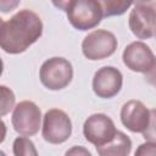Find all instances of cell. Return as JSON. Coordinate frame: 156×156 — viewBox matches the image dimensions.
Returning a JSON list of instances; mask_svg holds the SVG:
<instances>
[{
  "instance_id": "cell-1",
  "label": "cell",
  "mask_w": 156,
  "mask_h": 156,
  "mask_svg": "<svg viewBox=\"0 0 156 156\" xmlns=\"http://www.w3.org/2000/svg\"><path fill=\"white\" fill-rule=\"evenodd\" d=\"M43 34V22L32 10L24 9L2 23L0 48L11 55L24 52Z\"/></svg>"
},
{
  "instance_id": "cell-2",
  "label": "cell",
  "mask_w": 156,
  "mask_h": 156,
  "mask_svg": "<svg viewBox=\"0 0 156 156\" xmlns=\"http://www.w3.org/2000/svg\"><path fill=\"white\" fill-rule=\"evenodd\" d=\"M54 5L61 7L68 22L78 30H88L95 28L102 20V9L98 0H68L54 1Z\"/></svg>"
},
{
  "instance_id": "cell-3",
  "label": "cell",
  "mask_w": 156,
  "mask_h": 156,
  "mask_svg": "<svg viewBox=\"0 0 156 156\" xmlns=\"http://www.w3.org/2000/svg\"><path fill=\"white\" fill-rule=\"evenodd\" d=\"M154 110H149L139 100H129L121 108L122 124L133 133H141L147 141H155Z\"/></svg>"
},
{
  "instance_id": "cell-4",
  "label": "cell",
  "mask_w": 156,
  "mask_h": 156,
  "mask_svg": "<svg viewBox=\"0 0 156 156\" xmlns=\"http://www.w3.org/2000/svg\"><path fill=\"white\" fill-rule=\"evenodd\" d=\"M41 84L49 90H61L68 87L73 78L72 63L65 57H51L43 62L39 69Z\"/></svg>"
},
{
  "instance_id": "cell-5",
  "label": "cell",
  "mask_w": 156,
  "mask_h": 156,
  "mask_svg": "<svg viewBox=\"0 0 156 156\" xmlns=\"http://www.w3.org/2000/svg\"><path fill=\"white\" fill-rule=\"evenodd\" d=\"M117 45V38L112 32L106 29H95L83 39L82 51L88 60L98 61L113 55Z\"/></svg>"
},
{
  "instance_id": "cell-6",
  "label": "cell",
  "mask_w": 156,
  "mask_h": 156,
  "mask_svg": "<svg viewBox=\"0 0 156 156\" xmlns=\"http://www.w3.org/2000/svg\"><path fill=\"white\" fill-rule=\"evenodd\" d=\"M72 134V122L68 115L60 108H51L43 117L41 135L50 144H62Z\"/></svg>"
},
{
  "instance_id": "cell-7",
  "label": "cell",
  "mask_w": 156,
  "mask_h": 156,
  "mask_svg": "<svg viewBox=\"0 0 156 156\" xmlns=\"http://www.w3.org/2000/svg\"><path fill=\"white\" fill-rule=\"evenodd\" d=\"M11 122L18 134L32 136L37 134L41 127V111L33 101H21L13 107Z\"/></svg>"
},
{
  "instance_id": "cell-8",
  "label": "cell",
  "mask_w": 156,
  "mask_h": 156,
  "mask_svg": "<svg viewBox=\"0 0 156 156\" xmlns=\"http://www.w3.org/2000/svg\"><path fill=\"white\" fill-rule=\"evenodd\" d=\"M129 13V29L138 39H150L155 35V1H136Z\"/></svg>"
},
{
  "instance_id": "cell-9",
  "label": "cell",
  "mask_w": 156,
  "mask_h": 156,
  "mask_svg": "<svg viewBox=\"0 0 156 156\" xmlns=\"http://www.w3.org/2000/svg\"><path fill=\"white\" fill-rule=\"evenodd\" d=\"M117 129L113 121L105 113H94L89 116L83 124V134L87 141L101 146L115 136Z\"/></svg>"
},
{
  "instance_id": "cell-10",
  "label": "cell",
  "mask_w": 156,
  "mask_h": 156,
  "mask_svg": "<svg viewBox=\"0 0 156 156\" xmlns=\"http://www.w3.org/2000/svg\"><path fill=\"white\" fill-rule=\"evenodd\" d=\"M123 63L133 72L152 73L155 68V55L150 46L143 41H133L127 45L122 54Z\"/></svg>"
},
{
  "instance_id": "cell-11",
  "label": "cell",
  "mask_w": 156,
  "mask_h": 156,
  "mask_svg": "<svg viewBox=\"0 0 156 156\" xmlns=\"http://www.w3.org/2000/svg\"><path fill=\"white\" fill-rule=\"evenodd\" d=\"M123 85V76L121 71L113 66H104L99 68L93 77V90L98 98L111 99L116 96Z\"/></svg>"
},
{
  "instance_id": "cell-12",
  "label": "cell",
  "mask_w": 156,
  "mask_h": 156,
  "mask_svg": "<svg viewBox=\"0 0 156 156\" xmlns=\"http://www.w3.org/2000/svg\"><path fill=\"white\" fill-rule=\"evenodd\" d=\"M96 151L99 156H129L132 140L126 133L117 130L112 140L101 146H96Z\"/></svg>"
},
{
  "instance_id": "cell-13",
  "label": "cell",
  "mask_w": 156,
  "mask_h": 156,
  "mask_svg": "<svg viewBox=\"0 0 156 156\" xmlns=\"http://www.w3.org/2000/svg\"><path fill=\"white\" fill-rule=\"evenodd\" d=\"M99 2L101 5L104 17L121 16L133 5V1H122V0H102Z\"/></svg>"
},
{
  "instance_id": "cell-14",
  "label": "cell",
  "mask_w": 156,
  "mask_h": 156,
  "mask_svg": "<svg viewBox=\"0 0 156 156\" xmlns=\"http://www.w3.org/2000/svg\"><path fill=\"white\" fill-rule=\"evenodd\" d=\"M12 151L15 156H39L34 143L27 136H18L13 140Z\"/></svg>"
},
{
  "instance_id": "cell-15",
  "label": "cell",
  "mask_w": 156,
  "mask_h": 156,
  "mask_svg": "<svg viewBox=\"0 0 156 156\" xmlns=\"http://www.w3.org/2000/svg\"><path fill=\"white\" fill-rule=\"evenodd\" d=\"M16 102L15 93L6 85H0V117L7 115Z\"/></svg>"
},
{
  "instance_id": "cell-16",
  "label": "cell",
  "mask_w": 156,
  "mask_h": 156,
  "mask_svg": "<svg viewBox=\"0 0 156 156\" xmlns=\"http://www.w3.org/2000/svg\"><path fill=\"white\" fill-rule=\"evenodd\" d=\"M134 156H156V143L145 141L138 146Z\"/></svg>"
},
{
  "instance_id": "cell-17",
  "label": "cell",
  "mask_w": 156,
  "mask_h": 156,
  "mask_svg": "<svg viewBox=\"0 0 156 156\" xmlns=\"http://www.w3.org/2000/svg\"><path fill=\"white\" fill-rule=\"evenodd\" d=\"M65 156H91L90 151L80 145H74L65 152Z\"/></svg>"
},
{
  "instance_id": "cell-18",
  "label": "cell",
  "mask_w": 156,
  "mask_h": 156,
  "mask_svg": "<svg viewBox=\"0 0 156 156\" xmlns=\"http://www.w3.org/2000/svg\"><path fill=\"white\" fill-rule=\"evenodd\" d=\"M20 5V1H9V0H1L0 1V10L2 12H9L12 11L15 7H17Z\"/></svg>"
},
{
  "instance_id": "cell-19",
  "label": "cell",
  "mask_w": 156,
  "mask_h": 156,
  "mask_svg": "<svg viewBox=\"0 0 156 156\" xmlns=\"http://www.w3.org/2000/svg\"><path fill=\"white\" fill-rule=\"evenodd\" d=\"M6 133H7L6 124H5V122L0 118V144L5 140V138H6Z\"/></svg>"
},
{
  "instance_id": "cell-20",
  "label": "cell",
  "mask_w": 156,
  "mask_h": 156,
  "mask_svg": "<svg viewBox=\"0 0 156 156\" xmlns=\"http://www.w3.org/2000/svg\"><path fill=\"white\" fill-rule=\"evenodd\" d=\"M2 71H4V62H2V60L0 58V76L2 74Z\"/></svg>"
},
{
  "instance_id": "cell-21",
  "label": "cell",
  "mask_w": 156,
  "mask_h": 156,
  "mask_svg": "<svg viewBox=\"0 0 156 156\" xmlns=\"http://www.w3.org/2000/svg\"><path fill=\"white\" fill-rule=\"evenodd\" d=\"M0 156H6V154H5L2 150H0Z\"/></svg>"
},
{
  "instance_id": "cell-22",
  "label": "cell",
  "mask_w": 156,
  "mask_h": 156,
  "mask_svg": "<svg viewBox=\"0 0 156 156\" xmlns=\"http://www.w3.org/2000/svg\"><path fill=\"white\" fill-rule=\"evenodd\" d=\"M2 23H4V21H2V18L0 17V28H1V26H2Z\"/></svg>"
}]
</instances>
